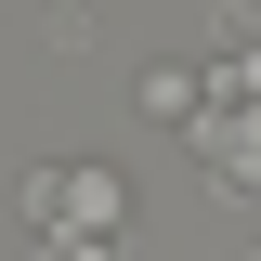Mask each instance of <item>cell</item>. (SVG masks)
<instances>
[{
	"label": "cell",
	"instance_id": "cell-1",
	"mask_svg": "<svg viewBox=\"0 0 261 261\" xmlns=\"http://www.w3.org/2000/svg\"><path fill=\"white\" fill-rule=\"evenodd\" d=\"M144 118H170V130L196 118V65H157V79H144Z\"/></svg>",
	"mask_w": 261,
	"mask_h": 261
}]
</instances>
